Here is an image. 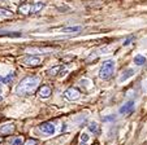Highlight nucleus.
Returning a JSON list of instances; mask_svg holds the SVG:
<instances>
[{
	"mask_svg": "<svg viewBox=\"0 0 147 145\" xmlns=\"http://www.w3.org/2000/svg\"><path fill=\"white\" fill-rule=\"evenodd\" d=\"M0 84H1V78H0Z\"/></svg>",
	"mask_w": 147,
	"mask_h": 145,
	"instance_id": "24",
	"label": "nucleus"
},
{
	"mask_svg": "<svg viewBox=\"0 0 147 145\" xmlns=\"http://www.w3.org/2000/svg\"><path fill=\"white\" fill-rule=\"evenodd\" d=\"M134 63H136L137 66H142V65H144V63H146V58H144L143 56L138 55V56H136V57H134Z\"/></svg>",
	"mask_w": 147,
	"mask_h": 145,
	"instance_id": "13",
	"label": "nucleus"
},
{
	"mask_svg": "<svg viewBox=\"0 0 147 145\" xmlns=\"http://www.w3.org/2000/svg\"><path fill=\"white\" fill-rule=\"evenodd\" d=\"M115 119H116V117H115V115H108V117L103 118V120H104V122H111V120H115Z\"/></svg>",
	"mask_w": 147,
	"mask_h": 145,
	"instance_id": "21",
	"label": "nucleus"
},
{
	"mask_svg": "<svg viewBox=\"0 0 147 145\" xmlns=\"http://www.w3.org/2000/svg\"><path fill=\"white\" fill-rule=\"evenodd\" d=\"M64 73H65L64 66H61V65L55 66V67H52V69H50V70H48V75H51V77H55V75H57V74L63 75Z\"/></svg>",
	"mask_w": 147,
	"mask_h": 145,
	"instance_id": "10",
	"label": "nucleus"
},
{
	"mask_svg": "<svg viewBox=\"0 0 147 145\" xmlns=\"http://www.w3.org/2000/svg\"><path fill=\"white\" fill-rule=\"evenodd\" d=\"M45 8V4L43 3H34V4H22V5L18 8L20 13L22 14H36Z\"/></svg>",
	"mask_w": 147,
	"mask_h": 145,
	"instance_id": "3",
	"label": "nucleus"
},
{
	"mask_svg": "<svg viewBox=\"0 0 147 145\" xmlns=\"http://www.w3.org/2000/svg\"><path fill=\"white\" fill-rule=\"evenodd\" d=\"M22 62L28 66H38L40 63V57L38 56H26L22 58Z\"/></svg>",
	"mask_w": 147,
	"mask_h": 145,
	"instance_id": "6",
	"label": "nucleus"
},
{
	"mask_svg": "<svg viewBox=\"0 0 147 145\" xmlns=\"http://www.w3.org/2000/svg\"><path fill=\"white\" fill-rule=\"evenodd\" d=\"M0 36H8V38H20L22 36L21 33H12V31H0Z\"/></svg>",
	"mask_w": 147,
	"mask_h": 145,
	"instance_id": "12",
	"label": "nucleus"
},
{
	"mask_svg": "<svg viewBox=\"0 0 147 145\" xmlns=\"http://www.w3.org/2000/svg\"><path fill=\"white\" fill-rule=\"evenodd\" d=\"M1 141H3V139H1V137H0V142H1Z\"/></svg>",
	"mask_w": 147,
	"mask_h": 145,
	"instance_id": "23",
	"label": "nucleus"
},
{
	"mask_svg": "<svg viewBox=\"0 0 147 145\" xmlns=\"http://www.w3.org/2000/svg\"><path fill=\"white\" fill-rule=\"evenodd\" d=\"M89 139H90V137H89V135H87V134H85V132H83V134L81 135V145H85L87 141H89Z\"/></svg>",
	"mask_w": 147,
	"mask_h": 145,
	"instance_id": "18",
	"label": "nucleus"
},
{
	"mask_svg": "<svg viewBox=\"0 0 147 145\" xmlns=\"http://www.w3.org/2000/svg\"><path fill=\"white\" fill-rule=\"evenodd\" d=\"M134 109V101H128L125 105L120 108V114H129Z\"/></svg>",
	"mask_w": 147,
	"mask_h": 145,
	"instance_id": "9",
	"label": "nucleus"
},
{
	"mask_svg": "<svg viewBox=\"0 0 147 145\" xmlns=\"http://www.w3.org/2000/svg\"><path fill=\"white\" fill-rule=\"evenodd\" d=\"M133 40H134V36H133V35H131V36H129L128 39H125V41H124V45H129V44H130Z\"/></svg>",
	"mask_w": 147,
	"mask_h": 145,
	"instance_id": "20",
	"label": "nucleus"
},
{
	"mask_svg": "<svg viewBox=\"0 0 147 145\" xmlns=\"http://www.w3.org/2000/svg\"><path fill=\"white\" fill-rule=\"evenodd\" d=\"M113 71H115V61L113 60H107L102 63L100 66V70H99V78L100 79H109V78L113 75Z\"/></svg>",
	"mask_w": 147,
	"mask_h": 145,
	"instance_id": "2",
	"label": "nucleus"
},
{
	"mask_svg": "<svg viewBox=\"0 0 147 145\" xmlns=\"http://www.w3.org/2000/svg\"><path fill=\"white\" fill-rule=\"evenodd\" d=\"M13 13L11 11H7L4 8H0V17H12Z\"/></svg>",
	"mask_w": 147,
	"mask_h": 145,
	"instance_id": "17",
	"label": "nucleus"
},
{
	"mask_svg": "<svg viewBox=\"0 0 147 145\" xmlns=\"http://www.w3.org/2000/svg\"><path fill=\"white\" fill-rule=\"evenodd\" d=\"M63 33H78L81 31V26H72V27H65L63 29Z\"/></svg>",
	"mask_w": 147,
	"mask_h": 145,
	"instance_id": "14",
	"label": "nucleus"
},
{
	"mask_svg": "<svg viewBox=\"0 0 147 145\" xmlns=\"http://www.w3.org/2000/svg\"><path fill=\"white\" fill-rule=\"evenodd\" d=\"M13 78H14V73H9L7 77L1 78V83H4V84H8V83H11L12 80H13Z\"/></svg>",
	"mask_w": 147,
	"mask_h": 145,
	"instance_id": "15",
	"label": "nucleus"
},
{
	"mask_svg": "<svg viewBox=\"0 0 147 145\" xmlns=\"http://www.w3.org/2000/svg\"><path fill=\"white\" fill-rule=\"evenodd\" d=\"M36 144H38V140H35V139H29L25 142V145H36Z\"/></svg>",
	"mask_w": 147,
	"mask_h": 145,
	"instance_id": "19",
	"label": "nucleus"
},
{
	"mask_svg": "<svg viewBox=\"0 0 147 145\" xmlns=\"http://www.w3.org/2000/svg\"><path fill=\"white\" fill-rule=\"evenodd\" d=\"M14 130H16V126H14L13 123H5V124H3V126H0V134L11 135L14 132Z\"/></svg>",
	"mask_w": 147,
	"mask_h": 145,
	"instance_id": "7",
	"label": "nucleus"
},
{
	"mask_svg": "<svg viewBox=\"0 0 147 145\" xmlns=\"http://www.w3.org/2000/svg\"><path fill=\"white\" fill-rule=\"evenodd\" d=\"M89 130L91 132H94L95 135L99 134V126H98V123H90L89 124Z\"/></svg>",
	"mask_w": 147,
	"mask_h": 145,
	"instance_id": "16",
	"label": "nucleus"
},
{
	"mask_svg": "<svg viewBox=\"0 0 147 145\" xmlns=\"http://www.w3.org/2000/svg\"><path fill=\"white\" fill-rule=\"evenodd\" d=\"M39 130L45 135H53L55 134V124L51 123V122H46V123H42L39 126Z\"/></svg>",
	"mask_w": 147,
	"mask_h": 145,
	"instance_id": "5",
	"label": "nucleus"
},
{
	"mask_svg": "<svg viewBox=\"0 0 147 145\" xmlns=\"http://www.w3.org/2000/svg\"><path fill=\"white\" fill-rule=\"evenodd\" d=\"M64 97L67 100H69V101H76V100H78L81 97V92L77 90V88H68L67 91L64 92Z\"/></svg>",
	"mask_w": 147,
	"mask_h": 145,
	"instance_id": "4",
	"label": "nucleus"
},
{
	"mask_svg": "<svg viewBox=\"0 0 147 145\" xmlns=\"http://www.w3.org/2000/svg\"><path fill=\"white\" fill-rule=\"evenodd\" d=\"M22 144H24L22 139H14L13 142H12V145H22Z\"/></svg>",
	"mask_w": 147,
	"mask_h": 145,
	"instance_id": "22",
	"label": "nucleus"
},
{
	"mask_svg": "<svg viewBox=\"0 0 147 145\" xmlns=\"http://www.w3.org/2000/svg\"><path fill=\"white\" fill-rule=\"evenodd\" d=\"M38 86H39L38 77H35V75L26 77L18 83V86L16 88V93L20 96H29L38 88Z\"/></svg>",
	"mask_w": 147,
	"mask_h": 145,
	"instance_id": "1",
	"label": "nucleus"
},
{
	"mask_svg": "<svg viewBox=\"0 0 147 145\" xmlns=\"http://www.w3.org/2000/svg\"><path fill=\"white\" fill-rule=\"evenodd\" d=\"M51 93H52V90H51L50 86H42V87L38 90V95H39V97H42V99L50 97Z\"/></svg>",
	"mask_w": 147,
	"mask_h": 145,
	"instance_id": "8",
	"label": "nucleus"
},
{
	"mask_svg": "<svg viewBox=\"0 0 147 145\" xmlns=\"http://www.w3.org/2000/svg\"><path fill=\"white\" fill-rule=\"evenodd\" d=\"M134 75V70L133 69H128V70H125L124 73H122V75L120 77V82H125V80H128L130 77H133Z\"/></svg>",
	"mask_w": 147,
	"mask_h": 145,
	"instance_id": "11",
	"label": "nucleus"
}]
</instances>
